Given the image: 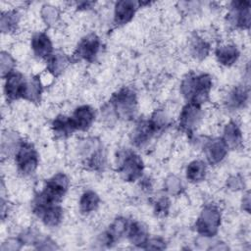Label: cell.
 <instances>
[{"mask_svg": "<svg viewBox=\"0 0 251 251\" xmlns=\"http://www.w3.org/2000/svg\"><path fill=\"white\" fill-rule=\"evenodd\" d=\"M211 88L212 78L207 74H188L180 84V92L187 102L200 106L208 101Z\"/></svg>", "mask_w": 251, "mask_h": 251, "instance_id": "obj_1", "label": "cell"}, {"mask_svg": "<svg viewBox=\"0 0 251 251\" xmlns=\"http://www.w3.org/2000/svg\"><path fill=\"white\" fill-rule=\"evenodd\" d=\"M69 184V178L65 174L59 173L53 176L47 180L43 190L35 196L33 209L58 204L66 194Z\"/></svg>", "mask_w": 251, "mask_h": 251, "instance_id": "obj_2", "label": "cell"}, {"mask_svg": "<svg viewBox=\"0 0 251 251\" xmlns=\"http://www.w3.org/2000/svg\"><path fill=\"white\" fill-rule=\"evenodd\" d=\"M110 106L117 118L125 121L133 119L137 111V98L135 91L129 87L121 88L112 96Z\"/></svg>", "mask_w": 251, "mask_h": 251, "instance_id": "obj_3", "label": "cell"}, {"mask_svg": "<svg viewBox=\"0 0 251 251\" xmlns=\"http://www.w3.org/2000/svg\"><path fill=\"white\" fill-rule=\"evenodd\" d=\"M118 173L124 180L128 182L139 179L143 173V162L141 158L133 151H123L118 161Z\"/></svg>", "mask_w": 251, "mask_h": 251, "instance_id": "obj_4", "label": "cell"}, {"mask_svg": "<svg viewBox=\"0 0 251 251\" xmlns=\"http://www.w3.org/2000/svg\"><path fill=\"white\" fill-rule=\"evenodd\" d=\"M221 220L222 217L219 208L213 204L206 205L195 223L197 233L205 237L216 235L221 225Z\"/></svg>", "mask_w": 251, "mask_h": 251, "instance_id": "obj_5", "label": "cell"}, {"mask_svg": "<svg viewBox=\"0 0 251 251\" xmlns=\"http://www.w3.org/2000/svg\"><path fill=\"white\" fill-rule=\"evenodd\" d=\"M18 172L22 176H30L38 166V155L32 144L22 141L16 155Z\"/></svg>", "mask_w": 251, "mask_h": 251, "instance_id": "obj_6", "label": "cell"}, {"mask_svg": "<svg viewBox=\"0 0 251 251\" xmlns=\"http://www.w3.org/2000/svg\"><path fill=\"white\" fill-rule=\"evenodd\" d=\"M250 2L232 1L226 15L227 23L236 28H248L250 25Z\"/></svg>", "mask_w": 251, "mask_h": 251, "instance_id": "obj_7", "label": "cell"}, {"mask_svg": "<svg viewBox=\"0 0 251 251\" xmlns=\"http://www.w3.org/2000/svg\"><path fill=\"white\" fill-rule=\"evenodd\" d=\"M100 39L95 33H89L79 42L74 53V57L77 60L92 62L97 57L100 50Z\"/></svg>", "mask_w": 251, "mask_h": 251, "instance_id": "obj_8", "label": "cell"}, {"mask_svg": "<svg viewBox=\"0 0 251 251\" xmlns=\"http://www.w3.org/2000/svg\"><path fill=\"white\" fill-rule=\"evenodd\" d=\"M202 118V109L200 105L194 104V103H189L181 109V112L179 114V126L187 131L191 132L199 124Z\"/></svg>", "mask_w": 251, "mask_h": 251, "instance_id": "obj_9", "label": "cell"}, {"mask_svg": "<svg viewBox=\"0 0 251 251\" xmlns=\"http://www.w3.org/2000/svg\"><path fill=\"white\" fill-rule=\"evenodd\" d=\"M25 77L19 72H13L5 77L4 93L9 100L23 98Z\"/></svg>", "mask_w": 251, "mask_h": 251, "instance_id": "obj_10", "label": "cell"}, {"mask_svg": "<svg viewBox=\"0 0 251 251\" xmlns=\"http://www.w3.org/2000/svg\"><path fill=\"white\" fill-rule=\"evenodd\" d=\"M30 45L33 54L39 59L47 60L54 52L51 39L45 32L34 33L31 37Z\"/></svg>", "mask_w": 251, "mask_h": 251, "instance_id": "obj_11", "label": "cell"}, {"mask_svg": "<svg viewBox=\"0 0 251 251\" xmlns=\"http://www.w3.org/2000/svg\"><path fill=\"white\" fill-rule=\"evenodd\" d=\"M227 149L222 138H214L208 141L204 146V152L209 164L217 165L222 162L227 154Z\"/></svg>", "mask_w": 251, "mask_h": 251, "instance_id": "obj_12", "label": "cell"}, {"mask_svg": "<svg viewBox=\"0 0 251 251\" xmlns=\"http://www.w3.org/2000/svg\"><path fill=\"white\" fill-rule=\"evenodd\" d=\"M138 8V3L129 0L119 1L115 5L114 22L117 25H123L131 21Z\"/></svg>", "mask_w": 251, "mask_h": 251, "instance_id": "obj_13", "label": "cell"}, {"mask_svg": "<svg viewBox=\"0 0 251 251\" xmlns=\"http://www.w3.org/2000/svg\"><path fill=\"white\" fill-rule=\"evenodd\" d=\"M71 119L76 130H87L95 120V112L90 106L82 105L74 111Z\"/></svg>", "mask_w": 251, "mask_h": 251, "instance_id": "obj_14", "label": "cell"}, {"mask_svg": "<svg viewBox=\"0 0 251 251\" xmlns=\"http://www.w3.org/2000/svg\"><path fill=\"white\" fill-rule=\"evenodd\" d=\"M33 212L47 226H57L63 220V210L58 204L33 209Z\"/></svg>", "mask_w": 251, "mask_h": 251, "instance_id": "obj_15", "label": "cell"}, {"mask_svg": "<svg viewBox=\"0 0 251 251\" xmlns=\"http://www.w3.org/2000/svg\"><path fill=\"white\" fill-rule=\"evenodd\" d=\"M156 133L150 121H140L131 131L130 140L133 145L141 147L148 143L152 136Z\"/></svg>", "mask_w": 251, "mask_h": 251, "instance_id": "obj_16", "label": "cell"}, {"mask_svg": "<svg viewBox=\"0 0 251 251\" xmlns=\"http://www.w3.org/2000/svg\"><path fill=\"white\" fill-rule=\"evenodd\" d=\"M128 225L129 222L125 218L116 219L109 226V229L102 234V242L108 246H111L125 233H126Z\"/></svg>", "mask_w": 251, "mask_h": 251, "instance_id": "obj_17", "label": "cell"}, {"mask_svg": "<svg viewBox=\"0 0 251 251\" xmlns=\"http://www.w3.org/2000/svg\"><path fill=\"white\" fill-rule=\"evenodd\" d=\"M126 234L129 242L136 247L143 248L149 239L148 229L140 222H129Z\"/></svg>", "mask_w": 251, "mask_h": 251, "instance_id": "obj_18", "label": "cell"}, {"mask_svg": "<svg viewBox=\"0 0 251 251\" xmlns=\"http://www.w3.org/2000/svg\"><path fill=\"white\" fill-rule=\"evenodd\" d=\"M239 57V51L233 44H223L216 49V58L223 66L229 67L233 65Z\"/></svg>", "mask_w": 251, "mask_h": 251, "instance_id": "obj_19", "label": "cell"}, {"mask_svg": "<svg viewBox=\"0 0 251 251\" xmlns=\"http://www.w3.org/2000/svg\"><path fill=\"white\" fill-rule=\"evenodd\" d=\"M70 63V58L61 51L53 52L47 59V71L54 76L61 75Z\"/></svg>", "mask_w": 251, "mask_h": 251, "instance_id": "obj_20", "label": "cell"}, {"mask_svg": "<svg viewBox=\"0 0 251 251\" xmlns=\"http://www.w3.org/2000/svg\"><path fill=\"white\" fill-rule=\"evenodd\" d=\"M41 93L42 84L38 76H31L29 78H25L23 99L28 100L33 103H37L40 101Z\"/></svg>", "mask_w": 251, "mask_h": 251, "instance_id": "obj_21", "label": "cell"}, {"mask_svg": "<svg viewBox=\"0 0 251 251\" xmlns=\"http://www.w3.org/2000/svg\"><path fill=\"white\" fill-rule=\"evenodd\" d=\"M52 130L56 137L65 138L70 136L75 129L71 117L59 115L52 123Z\"/></svg>", "mask_w": 251, "mask_h": 251, "instance_id": "obj_22", "label": "cell"}, {"mask_svg": "<svg viewBox=\"0 0 251 251\" xmlns=\"http://www.w3.org/2000/svg\"><path fill=\"white\" fill-rule=\"evenodd\" d=\"M21 21V15L17 10H8L2 12L0 18V28L3 33H13L18 30Z\"/></svg>", "mask_w": 251, "mask_h": 251, "instance_id": "obj_23", "label": "cell"}, {"mask_svg": "<svg viewBox=\"0 0 251 251\" xmlns=\"http://www.w3.org/2000/svg\"><path fill=\"white\" fill-rule=\"evenodd\" d=\"M248 99V90L243 86L232 88L226 97V105L231 110L242 108Z\"/></svg>", "mask_w": 251, "mask_h": 251, "instance_id": "obj_24", "label": "cell"}, {"mask_svg": "<svg viewBox=\"0 0 251 251\" xmlns=\"http://www.w3.org/2000/svg\"><path fill=\"white\" fill-rule=\"evenodd\" d=\"M222 139L227 148L234 149L238 147L242 141V134L239 126L234 122H229L226 124L223 131Z\"/></svg>", "mask_w": 251, "mask_h": 251, "instance_id": "obj_25", "label": "cell"}, {"mask_svg": "<svg viewBox=\"0 0 251 251\" xmlns=\"http://www.w3.org/2000/svg\"><path fill=\"white\" fill-rule=\"evenodd\" d=\"M22 141L19 135L13 131H5L2 134V141H1V151L2 156H11L16 155Z\"/></svg>", "mask_w": 251, "mask_h": 251, "instance_id": "obj_26", "label": "cell"}, {"mask_svg": "<svg viewBox=\"0 0 251 251\" xmlns=\"http://www.w3.org/2000/svg\"><path fill=\"white\" fill-rule=\"evenodd\" d=\"M206 173V164L201 160H194L186 168V178L191 182H199L205 178Z\"/></svg>", "mask_w": 251, "mask_h": 251, "instance_id": "obj_27", "label": "cell"}, {"mask_svg": "<svg viewBox=\"0 0 251 251\" xmlns=\"http://www.w3.org/2000/svg\"><path fill=\"white\" fill-rule=\"evenodd\" d=\"M189 49H190L191 55L194 58L198 60H202L206 58L207 55L209 54L210 45L204 38L198 35H194L190 40Z\"/></svg>", "mask_w": 251, "mask_h": 251, "instance_id": "obj_28", "label": "cell"}, {"mask_svg": "<svg viewBox=\"0 0 251 251\" xmlns=\"http://www.w3.org/2000/svg\"><path fill=\"white\" fill-rule=\"evenodd\" d=\"M99 196L92 190L85 191L79 199V210L82 214H89L95 211L99 205Z\"/></svg>", "mask_w": 251, "mask_h": 251, "instance_id": "obj_29", "label": "cell"}, {"mask_svg": "<svg viewBox=\"0 0 251 251\" xmlns=\"http://www.w3.org/2000/svg\"><path fill=\"white\" fill-rule=\"evenodd\" d=\"M40 15L43 22L49 26H55L60 21L59 10L50 4H45L42 6L40 10Z\"/></svg>", "mask_w": 251, "mask_h": 251, "instance_id": "obj_30", "label": "cell"}, {"mask_svg": "<svg viewBox=\"0 0 251 251\" xmlns=\"http://www.w3.org/2000/svg\"><path fill=\"white\" fill-rule=\"evenodd\" d=\"M0 66H1V76L5 78L11 73L14 72L15 60L8 52L2 51L0 55Z\"/></svg>", "mask_w": 251, "mask_h": 251, "instance_id": "obj_31", "label": "cell"}, {"mask_svg": "<svg viewBox=\"0 0 251 251\" xmlns=\"http://www.w3.org/2000/svg\"><path fill=\"white\" fill-rule=\"evenodd\" d=\"M149 121L156 132L164 129L169 124V118L163 110H156Z\"/></svg>", "mask_w": 251, "mask_h": 251, "instance_id": "obj_32", "label": "cell"}, {"mask_svg": "<svg viewBox=\"0 0 251 251\" xmlns=\"http://www.w3.org/2000/svg\"><path fill=\"white\" fill-rule=\"evenodd\" d=\"M165 189L171 195H177L182 190V182L176 176H170L165 180Z\"/></svg>", "mask_w": 251, "mask_h": 251, "instance_id": "obj_33", "label": "cell"}, {"mask_svg": "<svg viewBox=\"0 0 251 251\" xmlns=\"http://www.w3.org/2000/svg\"><path fill=\"white\" fill-rule=\"evenodd\" d=\"M170 201L167 197L159 198L154 205V211L158 216H166L169 212Z\"/></svg>", "mask_w": 251, "mask_h": 251, "instance_id": "obj_34", "label": "cell"}, {"mask_svg": "<svg viewBox=\"0 0 251 251\" xmlns=\"http://www.w3.org/2000/svg\"><path fill=\"white\" fill-rule=\"evenodd\" d=\"M22 242L19 238H9L1 245L2 251H15L19 250L22 246Z\"/></svg>", "mask_w": 251, "mask_h": 251, "instance_id": "obj_35", "label": "cell"}, {"mask_svg": "<svg viewBox=\"0 0 251 251\" xmlns=\"http://www.w3.org/2000/svg\"><path fill=\"white\" fill-rule=\"evenodd\" d=\"M166 247V243L163 239L161 238H151L148 239V241L146 242L145 246L143 247L144 249H158V250H162Z\"/></svg>", "mask_w": 251, "mask_h": 251, "instance_id": "obj_36", "label": "cell"}, {"mask_svg": "<svg viewBox=\"0 0 251 251\" xmlns=\"http://www.w3.org/2000/svg\"><path fill=\"white\" fill-rule=\"evenodd\" d=\"M227 186L229 189L231 190H238L241 189L242 185H243V180L240 176H233L231 177H229V179L227 180Z\"/></svg>", "mask_w": 251, "mask_h": 251, "instance_id": "obj_37", "label": "cell"}, {"mask_svg": "<svg viewBox=\"0 0 251 251\" xmlns=\"http://www.w3.org/2000/svg\"><path fill=\"white\" fill-rule=\"evenodd\" d=\"M242 207L246 212L250 211V195L249 192H247L245 194V196L242 199Z\"/></svg>", "mask_w": 251, "mask_h": 251, "instance_id": "obj_38", "label": "cell"}, {"mask_svg": "<svg viewBox=\"0 0 251 251\" xmlns=\"http://www.w3.org/2000/svg\"><path fill=\"white\" fill-rule=\"evenodd\" d=\"M211 249H227V246H226L225 244H223V246H220L219 243H216V245L212 246Z\"/></svg>", "mask_w": 251, "mask_h": 251, "instance_id": "obj_39", "label": "cell"}]
</instances>
